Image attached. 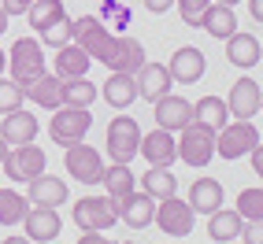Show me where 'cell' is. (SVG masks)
<instances>
[{
    "label": "cell",
    "mask_w": 263,
    "mask_h": 244,
    "mask_svg": "<svg viewBox=\"0 0 263 244\" xmlns=\"http://www.w3.org/2000/svg\"><path fill=\"white\" fill-rule=\"evenodd\" d=\"M8 71H11V82H19L23 89L30 82H37L41 74H48L45 71V48H41V41L37 37H19L11 45V52H8Z\"/></svg>",
    "instance_id": "obj_1"
},
{
    "label": "cell",
    "mask_w": 263,
    "mask_h": 244,
    "mask_svg": "<svg viewBox=\"0 0 263 244\" xmlns=\"http://www.w3.org/2000/svg\"><path fill=\"white\" fill-rule=\"evenodd\" d=\"M141 126L134 115H115L108 122V155L111 163H134V155H141Z\"/></svg>",
    "instance_id": "obj_2"
},
{
    "label": "cell",
    "mask_w": 263,
    "mask_h": 244,
    "mask_svg": "<svg viewBox=\"0 0 263 244\" xmlns=\"http://www.w3.org/2000/svg\"><path fill=\"white\" fill-rule=\"evenodd\" d=\"M74 45H82L93 63H108L115 33L108 30V23L100 15H82V19H74Z\"/></svg>",
    "instance_id": "obj_3"
},
{
    "label": "cell",
    "mask_w": 263,
    "mask_h": 244,
    "mask_svg": "<svg viewBox=\"0 0 263 244\" xmlns=\"http://www.w3.org/2000/svg\"><path fill=\"white\" fill-rule=\"evenodd\" d=\"M93 130V115H89V108H56V115L48 118V137L56 145H63V148H71V145H78V141H85V133Z\"/></svg>",
    "instance_id": "obj_4"
},
{
    "label": "cell",
    "mask_w": 263,
    "mask_h": 244,
    "mask_svg": "<svg viewBox=\"0 0 263 244\" xmlns=\"http://www.w3.org/2000/svg\"><path fill=\"white\" fill-rule=\"evenodd\" d=\"M178 159L189 163V167H208L215 159V130L193 118L178 133Z\"/></svg>",
    "instance_id": "obj_5"
},
{
    "label": "cell",
    "mask_w": 263,
    "mask_h": 244,
    "mask_svg": "<svg viewBox=\"0 0 263 244\" xmlns=\"http://www.w3.org/2000/svg\"><path fill=\"white\" fill-rule=\"evenodd\" d=\"M119 222V211H115V200L108 196H82L74 200V226L82 233H108L111 226Z\"/></svg>",
    "instance_id": "obj_6"
},
{
    "label": "cell",
    "mask_w": 263,
    "mask_h": 244,
    "mask_svg": "<svg viewBox=\"0 0 263 244\" xmlns=\"http://www.w3.org/2000/svg\"><path fill=\"white\" fill-rule=\"evenodd\" d=\"M256 145H259V130L252 122H241V118L226 122L215 133V155H222V159H241V155H249Z\"/></svg>",
    "instance_id": "obj_7"
},
{
    "label": "cell",
    "mask_w": 263,
    "mask_h": 244,
    "mask_svg": "<svg viewBox=\"0 0 263 244\" xmlns=\"http://www.w3.org/2000/svg\"><path fill=\"white\" fill-rule=\"evenodd\" d=\"M63 167L67 174H74V181L82 185H100L104 181V159H100V152L93 145H71V148H63Z\"/></svg>",
    "instance_id": "obj_8"
},
{
    "label": "cell",
    "mask_w": 263,
    "mask_h": 244,
    "mask_svg": "<svg viewBox=\"0 0 263 244\" xmlns=\"http://www.w3.org/2000/svg\"><path fill=\"white\" fill-rule=\"evenodd\" d=\"M4 174L11 181H33L37 174H45L48 170V159H45V148H37V145H19V148H11L8 155H4Z\"/></svg>",
    "instance_id": "obj_9"
},
{
    "label": "cell",
    "mask_w": 263,
    "mask_h": 244,
    "mask_svg": "<svg viewBox=\"0 0 263 244\" xmlns=\"http://www.w3.org/2000/svg\"><path fill=\"white\" fill-rule=\"evenodd\" d=\"M193 207L189 200H178V196H167L156 204V226H160V233L167 237H189L193 233Z\"/></svg>",
    "instance_id": "obj_10"
},
{
    "label": "cell",
    "mask_w": 263,
    "mask_h": 244,
    "mask_svg": "<svg viewBox=\"0 0 263 244\" xmlns=\"http://www.w3.org/2000/svg\"><path fill=\"white\" fill-rule=\"evenodd\" d=\"M152 115H156V126H160V130H167V133H182L189 122H193V104H189L185 96L167 93V96H160V100L152 104Z\"/></svg>",
    "instance_id": "obj_11"
},
{
    "label": "cell",
    "mask_w": 263,
    "mask_h": 244,
    "mask_svg": "<svg viewBox=\"0 0 263 244\" xmlns=\"http://www.w3.org/2000/svg\"><path fill=\"white\" fill-rule=\"evenodd\" d=\"M259 104H263V89H259L252 78H237V82L230 85V96H226L230 118L252 122V115H259Z\"/></svg>",
    "instance_id": "obj_12"
},
{
    "label": "cell",
    "mask_w": 263,
    "mask_h": 244,
    "mask_svg": "<svg viewBox=\"0 0 263 244\" xmlns=\"http://www.w3.org/2000/svg\"><path fill=\"white\" fill-rule=\"evenodd\" d=\"M167 71H171V78L178 82V85H193V82L204 78V71H208V56H204L197 45H182V48L171 56Z\"/></svg>",
    "instance_id": "obj_13"
},
{
    "label": "cell",
    "mask_w": 263,
    "mask_h": 244,
    "mask_svg": "<svg viewBox=\"0 0 263 244\" xmlns=\"http://www.w3.org/2000/svg\"><path fill=\"white\" fill-rule=\"evenodd\" d=\"M37 130H41L37 115H30L26 108H15V111H8V115H0V137H4L11 148H19V145H33Z\"/></svg>",
    "instance_id": "obj_14"
},
{
    "label": "cell",
    "mask_w": 263,
    "mask_h": 244,
    "mask_svg": "<svg viewBox=\"0 0 263 244\" xmlns=\"http://www.w3.org/2000/svg\"><path fill=\"white\" fill-rule=\"evenodd\" d=\"M108 71L119 74H137L145 67V45L137 37H126V33H115V45H111V56H108Z\"/></svg>",
    "instance_id": "obj_15"
},
{
    "label": "cell",
    "mask_w": 263,
    "mask_h": 244,
    "mask_svg": "<svg viewBox=\"0 0 263 244\" xmlns=\"http://www.w3.org/2000/svg\"><path fill=\"white\" fill-rule=\"evenodd\" d=\"M115 211H119V218L126 222L130 230H145V226L156 222V200L148 193H137V189H134L130 196L115 200Z\"/></svg>",
    "instance_id": "obj_16"
},
{
    "label": "cell",
    "mask_w": 263,
    "mask_h": 244,
    "mask_svg": "<svg viewBox=\"0 0 263 244\" xmlns=\"http://www.w3.org/2000/svg\"><path fill=\"white\" fill-rule=\"evenodd\" d=\"M23 230L33 244H45V240H56L63 230V218L56 207H30L26 218H23Z\"/></svg>",
    "instance_id": "obj_17"
},
{
    "label": "cell",
    "mask_w": 263,
    "mask_h": 244,
    "mask_svg": "<svg viewBox=\"0 0 263 244\" xmlns=\"http://www.w3.org/2000/svg\"><path fill=\"white\" fill-rule=\"evenodd\" d=\"M134 82H137V96L148 100V104H156L160 96H167L171 85H174V78H171L167 67H163V63H148V59H145L141 71L134 74Z\"/></svg>",
    "instance_id": "obj_18"
},
{
    "label": "cell",
    "mask_w": 263,
    "mask_h": 244,
    "mask_svg": "<svg viewBox=\"0 0 263 244\" xmlns=\"http://www.w3.org/2000/svg\"><path fill=\"white\" fill-rule=\"evenodd\" d=\"M141 155H145L152 167H171L174 159H178V137L156 126L152 133L141 137Z\"/></svg>",
    "instance_id": "obj_19"
},
{
    "label": "cell",
    "mask_w": 263,
    "mask_h": 244,
    "mask_svg": "<svg viewBox=\"0 0 263 244\" xmlns=\"http://www.w3.org/2000/svg\"><path fill=\"white\" fill-rule=\"evenodd\" d=\"M26 185H30V193H26L30 207H60V204H67V181L56 178V174H37V178L26 181Z\"/></svg>",
    "instance_id": "obj_20"
},
{
    "label": "cell",
    "mask_w": 263,
    "mask_h": 244,
    "mask_svg": "<svg viewBox=\"0 0 263 244\" xmlns=\"http://www.w3.org/2000/svg\"><path fill=\"white\" fill-rule=\"evenodd\" d=\"M89 56H85V48L74 45V41H67L63 48H56V59H52V74L63 78V82H71V78H85L89 74Z\"/></svg>",
    "instance_id": "obj_21"
},
{
    "label": "cell",
    "mask_w": 263,
    "mask_h": 244,
    "mask_svg": "<svg viewBox=\"0 0 263 244\" xmlns=\"http://www.w3.org/2000/svg\"><path fill=\"white\" fill-rule=\"evenodd\" d=\"M226 59L241 71H252V67L263 59V45L252 37V33H234V37H226Z\"/></svg>",
    "instance_id": "obj_22"
},
{
    "label": "cell",
    "mask_w": 263,
    "mask_h": 244,
    "mask_svg": "<svg viewBox=\"0 0 263 244\" xmlns=\"http://www.w3.org/2000/svg\"><path fill=\"white\" fill-rule=\"evenodd\" d=\"M189 207L193 215H212L222 207V181L215 178H197L189 185Z\"/></svg>",
    "instance_id": "obj_23"
},
{
    "label": "cell",
    "mask_w": 263,
    "mask_h": 244,
    "mask_svg": "<svg viewBox=\"0 0 263 244\" xmlns=\"http://www.w3.org/2000/svg\"><path fill=\"white\" fill-rule=\"evenodd\" d=\"M26 100H33V104H37V108H45V111L63 108V78H56V74H41L37 82L26 85Z\"/></svg>",
    "instance_id": "obj_24"
},
{
    "label": "cell",
    "mask_w": 263,
    "mask_h": 244,
    "mask_svg": "<svg viewBox=\"0 0 263 244\" xmlns=\"http://www.w3.org/2000/svg\"><path fill=\"white\" fill-rule=\"evenodd\" d=\"M141 193H148L156 204L167 196H178V178L171 174V167H148L141 174Z\"/></svg>",
    "instance_id": "obj_25"
},
{
    "label": "cell",
    "mask_w": 263,
    "mask_h": 244,
    "mask_svg": "<svg viewBox=\"0 0 263 244\" xmlns=\"http://www.w3.org/2000/svg\"><path fill=\"white\" fill-rule=\"evenodd\" d=\"M200 30H208L215 41L234 37V33H237V15H234V8H226V4H212V8L204 11V19H200Z\"/></svg>",
    "instance_id": "obj_26"
},
{
    "label": "cell",
    "mask_w": 263,
    "mask_h": 244,
    "mask_svg": "<svg viewBox=\"0 0 263 244\" xmlns=\"http://www.w3.org/2000/svg\"><path fill=\"white\" fill-rule=\"evenodd\" d=\"M104 100H108L115 111H126L130 104L137 100V82H134V74H119V71H111V78L104 82Z\"/></svg>",
    "instance_id": "obj_27"
},
{
    "label": "cell",
    "mask_w": 263,
    "mask_h": 244,
    "mask_svg": "<svg viewBox=\"0 0 263 244\" xmlns=\"http://www.w3.org/2000/svg\"><path fill=\"white\" fill-rule=\"evenodd\" d=\"M193 118L204 122V126H212L215 133L230 122V108H226L222 96H200L197 104H193Z\"/></svg>",
    "instance_id": "obj_28"
},
{
    "label": "cell",
    "mask_w": 263,
    "mask_h": 244,
    "mask_svg": "<svg viewBox=\"0 0 263 244\" xmlns=\"http://www.w3.org/2000/svg\"><path fill=\"white\" fill-rule=\"evenodd\" d=\"M241 226H245V218L237 215V211H212L208 215V237L212 240H219V244H226V240H237L241 237Z\"/></svg>",
    "instance_id": "obj_29"
},
{
    "label": "cell",
    "mask_w": 263,
    "mask_h": 244,
    "mask_svg": "<svg viewBox=\"0 0 263 244\" xmlns=\"http://www.w3.org/2000/svg\"><path fill=\"white\" fill-rule=\"evenodd\" d=\"M104 193H108L111 200H122V196H130L134 193V170L130 163H111V167H104Z\"/></svg>",
    "instance_id": "obj_30"
},
{
    "label": "cell",
    "mask_w": 263,
    "mask_h": 244,
    "mask_svg": "<svg viewBox=\"0 0 263 244\" xmlns=\"http://www.w3.org/2000/svg\"><path fill=\"white\" fill-rule=\"evenodd\" d=\"M63 15H67L63 0H33L30 11H26V19H30L33 33H41V30H48L52 23H56V19H63Z\"/></svg>",
    "instance_id": "obj_31"
},
{
    "label": "cell",
    "mask_w": 263,
    "mask_h": 244,
    "mask_svg": "<svg viewBox=\"0 0 263 244\" xmlns=\"http://www.w3.org/2000/svg\"><path fill=\"white\" fill-rule=\"evenodd\" d=\"M97 96H100V89H97V82H89V78L63 82V104H67V108H93Z\"/></svg>",
    "instance_id": "obj_32"
},
{
    "label": "cell",
    "mask_w": 263,
    "mask_h": 244,
    "mask_svg": "<svg viewBox=\"0 0 263 244\" xmlns=\"http://www.w3.org/2000/svg\"><path fill=\"white\" fill-rule=\"evenodd\" d=\"M30 211V200L15 189H0V226H23Z\"/></svg>",
    "instance_id": "obj_33"
},
{
    "label": "cell",
    "mask_w": 263,
    "mask_h": 244,
    "mask_svg": "<svg viewBox=\"0 0 263 244\" xmlns=\"http://www.w3.org/2000/svg\"><path fill=\"white\" fill-rule=\"evenodd\" d=\"M234 211H237L245 222L263 218V185H259V189H241V196H237V207H234Z\"/></svg>",
    "instance_id": "obj_34"
},
{
    "label": "cell",
    "mask_w": 263,
    "mask_h": 244,
    "mask_svg": "<svg viewBox=\"0 0 263 244\" xmlns=\"http://www.w3.org/2000/svg\"><path fill=\"white\" fill-rule=\"evenodd\" d=\"M37 37H45V45H52V48H63L67 41H74V19L63 15V19H56L48 30H41Z\"/></svg>",
    "instance_id": "obj_35"
},
{
    "label": "cell",
    "mask_w": 263,
    "mask_h": 244,
    "mask_svg": "<svg viewBox=\"0 0 263 244\" xmlns=\"http://www.w3.org/2000/svg\"><path fill=\"white\" fill-rule=\"evenodd\" d=\"M23 100H26V89L19 82H11V78H0V115H8L15 108H23Z\"/></svg>",
    "instance_id": "obj_36"
},
{
    "label": "cell",
    "mask_w": 263,
    "mask_h": 244,
    "mask_svg": "<svg viewBox=\"0 0 263 244\" xmlns=\"http://www.w3.org/2000/svg\"><path fill=\"white\" fill-rule=\"evenodd\" d=\"M212 4H215V0H174V8H178V15H182L185 26H200L204 11L212 8Z\"/></svg>",
    "instance_id": "obj_37"
},
{
    "label": "cell",
    "mask_w": 263,
    "mask_h": 244,
    "mask_svg": "<svg viewBox=\"0 0 263 244\" xmlns=\"http://www.w3.org/2000/svg\"><path fill=\"white\" fill-rule=\"evenodd\" d=\"M100 19L108 23V26H119V30H122V26H130V11L122 8L119 0H108V4H104V15H100Z\"/></svg>",
    "instance_id": "obj_38"
},
{
    "label": "cell",
    "mask_w": 263,
    "mask_h": 244,
    "mask_svg": "<svg viewBox=\"0 0 263 244\" xmlns=\"http://www.w3.org/2000/svg\"><path fill=\"white\" fill-rule=\"evenodd\" d=\"M241 244H263V218L241 226Z\"/></svg>",
    "instance_id": "obj_39"
},
{
    "label": "cell",
    "mask_w": 263,
    "mask_h": 244,
    "mask_svg": "<svg viewBox=\"0 0 263 244\" xmlns=\"http://www.w3.org/2000/svg\"><path fill=\"white\" fill-rule=\"evenodd\" d=\"M30 4H33V0H4L0 8H4L8 15H26V11H30Z\"/></svg>",
    "instance_id": "obj_40"
},
{
    "label": "cell",
    "mask_w": 263,
    "mask_h": 244,
    "mask_svg": "<svg viewBox=\"0 0 263 244\" xmlns=\"http://www.w3.org/2000/svg\"><path fill=\"white\" fill-rule=\"evenodd\" d=\"M249 155H252V170L259 174V181H263V141H259V145H256Z\"/></svg>",
    "instance_id": "obj_41"
},
{
    "label": "cell",
    "mask_w": 263,
    "mask_h": 244,
    "mask_svg": "<svg viewBox=\"0 0 263 244\" xmlns=\"http://www.w3.org/2000/svg\"><path fill=\"white\" fill-rule=\"evenodd\" d=\"M145 8H148L152 15H163L167 8H174V0H145Z\"/></svg>",
    "instance_id": "obj_42"
},
{
    "label": "cell",
    "mask_w": 263,
    "mask_h": 244,
    "mask_svg": "<svg viewBox=\"0 0 263 244\" xmlns=\"http://www.w3.org/2000/svg\"><path fill=\"white\" fill-rule=\"evenodd\" d=\"M78 244H115V240H108L104 233H82V237H78Z\"/></svg>",
    "instance_id": "obj_43"
},
{
    "label": "cell",
    "mask_w": 263,
    "mask_h": 244,
    "mask_svg": "<svg viewBox=\"0 0 263 244\" xmlns=\"http://www.w3.org/2000/svg\"><path fill=\"white\" fill-rule=\"evenodd\" d=\"M249 11H252L256 23H263V0H249Z\"/></svg>",
    "instance_id": "obj_44"
},
{
    "label": "cell",
    "mask_w": 263,
    "mask_h": 244,
    "mask_svg": "<svg viewBox=\"0 0 263 244\" xmlns=\"http://www.w3.org/2000/svg\"><path fill=\"white\" fill-rule=\"evenodd\" d=\"M0 244H33V240H30V237H4Z\"/></svg>",
    "instance_id": "obj_45"
},
{
    "label": "cell",
    "mask_w": 263,
    "mask_h": 244,
    "mask_svg": "<svg viewBox=\"0 0 263 244\" xmlns=\"http://www.w3.org/2000/svg\"><path fill=\"white\" fill-rule=\"evenodd\" d=\"M4 71H8V52L0 48V78H4Z\"/></svg>",
    "instance_id": "obj_46"
},
{
    "label": "cell",
    "mask_w": 263,
    "mask_h": 244,
    "mask_svg": "<svg viewBox=\"0 0 263 244\" xmlns=\"http://www.w3.org/2000/svg\"><path fill=\"white\" fill-rule=\"evenodd\" d=\"M8 19H11V15H8L4 8H0V33H4V30H8Z\"/></svg>",
    "instance_id": "obj_47"
},
{
    "label": "cell",
    "mask_w": 263,
    "mask_h": 244,
    "mask_svg": "<svg viewBox=\"0 0 263 244\" xmlns=\"http://www.w3.org/2000/svg\"><path fill=\"white\" fill-rule=\"evenodd\" d=\"M8 152H11V145L4 141V137H0V163H4V155H8Z\"/></svg>",
    "instance_id": "obj_48"
},
{
    "label": "cell",
    "mask_w": 263,
    "mask_h": 244,
    "mask_svg": "<svg viewBox=\"0 0 263 244\" xmlns=\"http://www.w3.org/2000/svg\"><path fill=\"white\" fill-rule=\"evenodd\" d=\"M215 4H226V8H234V4H237V0H215Z\"/></svg>",
    "instance_id": "obj_49"
},
{
    "label": "cell",
    "mask_w": 263,
    "mask_h": 244,
    "mask_svg": "<svg viewBox=\"0 0 263 244\" xmlns=\"http://www.w3.org/2000/svg\"><path fill=\"white\" fill-rule=\"evenodd\" d=\"M122 244H137V240H122Z\"/></svg>",
    "instance_id": "obj_50"
},
{
    "label": "cell",
    "mask_w": 263,
    "mask_h": 244,
    "mask_svg": "<svg viewBox=\"0 0 263 244\" xmlns=\"http://www.w3.org/2000/svg\"><path fill=\"white\" fill-rule=\"evenodd\" d=\"M226 244H241V240H226Z\"/></svg>",
    "instance_id": "obj_51"
},
{
    "label": "cell",
    "mask_w": 263,
    "mask_h": 244,
    "mask_svg": "<svg viewBox=\"0 0 263 244\" xmlns=\"http://www.w3.org/2000/svg\"><path fill=\"white\" fill-rule=\"evenodd\" d=\"M259 111H263V104H259Z\"/></svg>",
    "instance_id": "obj_52"
}]
</instances>
